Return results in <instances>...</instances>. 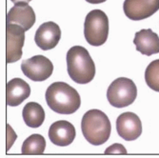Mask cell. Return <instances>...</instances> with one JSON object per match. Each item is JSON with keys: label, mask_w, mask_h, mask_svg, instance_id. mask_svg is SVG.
<instances>
[{"label": "cell", "mask_w": 159, "mask_h": 158, "mask_svg": "<svg viewBox=\"0 0 159 158\" xmlns=\"http://www.w3.org/2000/svg\"><path fill=\"white\" fill-rule=\"evenodd\" d=\"M46 102L49 108L60 114H71L81 105L78 92L65 82H54L46 91Z\"/></svg>", "instance_id": "obj_1"}, {"label": "cell", "mask_w": 159, "mask_h": 158, "mask_svg": "<svg viewBox=\"0 0 159 158\" xmlns=\"http://www.w3.org/2000/svg\"><path fill=\"white\" fill-rule=\"evenodd\" d=\"M66 60L68 74L74 82L87 84L94 78L95 65L86 48L71 47L67 52Z\"/></svg>", "instance_id": "obj_2"}, {"label": "cell", "mask_w": 159, "mask_h": 158, "mask_svg": "<svg viewBox=\"0 0 159 158\" xmlns=\"http://www.w3.org/2000/svg\"><path fill=\"white\" fill-rule=\"evenodd\" d=\"M81 131L90 144L100 146L106 143L111 135V126L109 117L100 110H90L81 120Z\"/></svg>", "instance_id": "obj_3"}, {"label": "cell", "mask_w": 159, "mask_h": 158, "mask_svg": "<svg viewBox=\"0 0 159 158\" xmlns=\"http://www.w3.org/2000/svg\"><path fill=\"white\" fill-rule=\"evenodd\" d=\"M86 41L92 46L105 44L109 36V18L101 10H93L87 14L84 23Z\"/></svg>", "instance_id": "obj_4"}, {"label": "cell", "mask_w": 159, "mask_h": 158, "mask_svg": "<svg viewBox=\"0 0 159 158\" xmlns=\"http://www.w3.org/2000/svg\"><path fill=\"white\" fill-rule=\"evenodd\" d=\"M137 96V88L134 82L127 77L115 79L109 86L107 98L109 103L115 108H124L132 105Z\"/></svg>", "instance_id": "obj_5"}, {"label": "cell", "mask_w": 159, "mask_h": 158, "mask_svg": "<svg viewBox=\"0 0 159 158\" xmlns=\"http://www.w3.org/2000/svg\"><path fill=\"white\" fill-rule=\"evenodd\" d=\"M23 74L34 82L47 80L53 71V65L44 55H34L21 64Z\"/></svg>", "instance_id": "obj_6"}, {"label": "cell", "mask_w": 159, "mask_h": 158, "mask_svg": "<svg viewBox=\"0 0 159 158\" xmlns=\"http://www.w3.org/2000/svg\"><path fill=\"white\" fill-rule=\"evenodd\" d=\"M25 30L17 24L6 26V61L13 63L22 56V48L25 43Z\"/></svg>", "instance_id": "obj_7"}, {"label": "cell", "mask_w": 159, "mask_h": 158, "mask_svg": "<svg viewBox=\"0 0 159 158\" xmlns=\"http://www.w3.org/2000/svg\"><path fill=\"white\" fill-rule=\"evenodd\" d=\"M125 16L134 21L146 19L159 10V0H125Z\"/></svg>", "instance_id": "obj_8"}, {"label": "cell", "mask_w": 159, "mask_h": 158, "mask_svg": "<svg viewBox=\"0 0 159 158\" xmlns=\"http://www.w3.org/2000/svg\"><path fill=\"white\" fill-rule=\"evenodd\" d=\"M116 131L118 135L126 141L136 140L142 133L141 120L134 112H123L116 119Z\"/></svg>", "instance_id": "obj_9"}, {"label": "cell", "mask_w": 159, "mask_h": 158, "mask_svg": "<svg viewBox=\"0 0 159 158\" xmlns=\"http://www.w3.org/2000/svg\"><path fill=\"white\" fill-rule=\"evenodd\" d=\"M60 38V28L52 21H48L40 25L34 34L35 44L43 51H49L55 48Z\"/></svg>", "instance_id": "obj_10"}, {"label": "cell", "mask_w": 159, "mask_h": 158, "mask_svg": "<svg viewBox=\"0 0 159 158\" xmlns=\"http://www.w3.org/2000/svg\"><path fill=\"white\" fill-rule=\"evenodd\" d=\"M7 24H17L24 28L27 32L35 23V13L31 6L28 3L19 2L9 11L6 17Z\"/></svg>", "instance_id": "obj_11"}, {"label": "cell", "mask_w": 159, "mask_h": 158, "mask_svg": "<svg viewBox=\"0 0 159 158\" xmlns=\"http://www.w3.org/2000/svg\"><path fill=\"white\" fill-rule=\"evenodd\" d=\"M75 126L65 120H59L52 124L49 129V138L52 144L60 147L70 145L75 138Z\"/></svg>", "instance_id": "obj_12"}, {"label": "cell", "mask_w": 159, "mask_h": 158, "mask_svg": "<svg viewBox=\"0 0 159 158\" xmlns=\"http://www.w3.org/2000/svg\"><path fill=\"white\" fill-rule=\"evenodd\" d=\"M31 94V87L21 78H13L6 86V103L10 107L19 106Z\"/></svg>", "instance_id": "obj_13"}, {"label": "cell", "mask_w": 159, "mask_h": 158, "mask_svg": "<svg viewBox=\"0 0 159 158\" xmlns=\"http://www.w3.org/2000/svg\"><path fill=\"white\" fill-rule=\"evenodd\" d=\"M134 44L137 52L144 55H152L159 53V36L151 29H143L134 35Z\"/></svg>", "instance_id": "obj_14"}, {"label": "cell", "mask_w": 159, "mask_h": 158, "mask_svg": "<svg viewBox=\"0 0 159 158\" xmlns=\"http://www.w3.org/2000/svg\"><path fill=\"white\" fill-rule=\"evenodd\" d=\"M25 124L33 129L39 128L45 120V111L41 105L35 102H29L25 105L22 112Z\"/></svg>", "instance_id": "obj_15"}, {"label": "cell", "mask_w": 159, "mask_h": 158, "mask_svg": "<svg viewBox=\"0 0 159 158\" xmlns=\"http://www.w3.org/2000/svg\"><path fill=\"white\" fill-rule=\"evenodd\" d=\"M46 148V140L40 134H32L24 142L21 148L22 153L29 154H42Z\"/></svg>", "instance_id": "obj_16"}, {"label": "cell", "mask_w": 159, "mask_h": 158, "mask_svg": "<svg viewBox=\"0 0 159 158\" xmlns=\"http://www.w3.org/2000/svg\"><path fill=\"white\" fill-rule=\"evenodd\" d=\"M145 81L148 87L159 93V59L152 61L145 71Z\"/></svg>", "instance_id": "obj_17"}, {"label": "cell", "mask_w": 159, "mask_h": 158, "mask_svg": "<svg viewBox=\"0 0 159 158\" xmlns=\"http://www.w3.org/2000/svg\"><path fill=\"white\" fill-rule=\"evenodd\" d=\"M127 151L125 147L121 144H113L111 147L107 148L105 154H126Z\"/></svg>", "instance_id": "obj_18"}, {"label": "cell", "mask_w": 159, "mask_h": 158, "mask_svg": "<svg viewBox=\"0 0 159 158\" xmlns=\"http://www.w3.org/2000/svg\"><path fill=\"white\" fill-rule=\"evenodd\" d=\"M87 2H89L91 4H100V3H103L107 0H86Z\"/></svg>", "instance_id": "obj_19"}, {"label": "cell", "mask_w": 159, "mask_h": 158, "mask_svg": "<svg viewBox=\"0 0 159 158\" xmlns=\"http://www.w3.org/2000/svg\"><path fill=\"white\" fill-rule=\"evenodd\" d=\"M11 1L14 4H16V3H19V2H25V3H29V2H31L32 0H11Z\"/></svg>", "instance_id": "obj_20"}]
</instances>
